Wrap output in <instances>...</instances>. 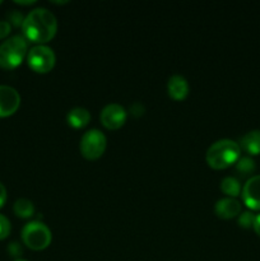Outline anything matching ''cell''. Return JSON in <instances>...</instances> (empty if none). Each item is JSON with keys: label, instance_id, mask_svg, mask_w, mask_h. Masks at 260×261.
I'll use <instances>...</instances> for the list:
<instances>
[{"label": "cell", "instance_id": "1", "mask_svg": "<svg viewBox=\"0 0 260 261\" xmlns=\"http://www.w3.org/2000/svg\"><path fill=\"white\" fill-rule=\"evenodd\" d=\"M22 30L25 40L43 45L56 35L58 19L55 14L46 8H35L24 17Z\"/></svg>", "mask_w": 260, "mask_h": 261}, {"label": "cell", "instance_id": "2", "mask_svg": "<svg viewBox=\"0 0 260 261\" xmlns=\"http://www.w3.org/2000/svg\"><path fill=\"white\" fill-rule=\"evenodd\" d=\"M241 148L239 143L231 139H219L208 148L205 153V160L209 167L214 170H224L240 158Z\"/></svg>", "mask_w": 260, "mask_h": 261}, {"label": "cell", "instance_id": "3", "mask_svg": "<svg viewBox=\"0 0 260 261\" xmlns=\"http://www.w3.org/2000/svg\"><path fill=\"white\" fill-rule=\"evenodd\" d=\"M27 40L20 35H14L0 43V66L14 69L23 61L27 51Z\"/></svg>", "mask_w": 260, "mask_h": 261}, {"label": "cell", "instance_id": "4", "mask_svg": "<svg viewBox=\"0 0 260 261\" xmlns=\"http://www.w3.org/2000/svg\"><path fill=\"white\" fill-rule=\"evenodd\" d=\"M22 240L27 247L35 251H41L48 247L53 240L50 228L40 221H32L22 228Z\"/></svg>", "mask_w": 260, "mask_h": 261}, {"label": "cell", "instance_id": "5", "mask_svg": "<svg viewBox=\"0 0 260 261\" xmlns=\"http://www.w3.org/2000/svg\"><path fill=\"white\" fill-rule=\"evenodd\" d=\"M107 147V138L101 130L89 129L82 135L79 149L82 155L89 161H96L105 153Z\"/></svg>", "mask_w": 260, "mask_h": 261}, {"label": "cell", "instance_id": "6", "mask_svg": "<svg viewBox=\"0 0 260 261\" xmlns=\"http://www.w3.org/2000/svg\"><path fill=\"white\" fill-rule=\"evenodd\" d=\"M28 65L37 73H48L55 66L56 55L50 46L36 45L27 54Z\"/></svg>", "mask_w": 260, "mask_h": 261}, {"label": "cell", "instance_id": "7", "mask_svg": "<svg viewBox=\"0 0 260 261\" xmlns=\"http://www.w3.org/2000/svg\"><path fill=\"white\" fill-rule=\"evenodd\" d=\"M127 119L126 110L119 103H109L102 109L99 120L109 130H117L125 124Z\"/></svg>", "mask_w": 260, "mask_h": 261}, {"label": "cell", "instance_id": "8", "mask_svg": "<svg viewBox=\"0 0 260 261\" xmlns=\"http://www.w3.org/2000/svg\"><path fill=\"white\" fill-rule=\"evenodd\" d=\"M20 105V94L10 86H0V117L14 114Z\"/></svg>", "mask_w": 260, "mask_h": 261}, {"label": "cell", "instance_id": "9", "mask_svg": "<svg viewBox=\"0 0 260 261\" xmlns=\"http://www.w3.org/2000/svg\"><path fill=\"white\" fill-rule=\"evenodd\" d=\"M242 200L252 211H260V175L251 176L242 188Z\"/></svg>", "mask_w": 260, "mask_h": 261}, {"label": "cell", "instance_id": "10", "mask_svg": "<svg viewBox=\"0 0 260 261\" xmlns=\"http://www.w3.org/2000/svg\"><path fill=\"white\" fill-rule=\"evenodd\" d=\"M214 212L222 219H232L241 214V204L235 198H222L214 205Z\"/></svg>", "mask_w": 260, "mask_h": 261}, {"label": "cell", "instance_id": "11", "mask_svg": "<svg viewBox=\"0 0 260 261\" xmlns=\"http://www.w3.org/2000/svg\"><path fill=\"white\" fill-rule=\"evenodd\" d=\"M189 91H190V87H189L185 76L180 75V74L170 76L167 82V92L171 98H173L175 101H183L188 97Z\"/></svg>", "mask_w": 260, "mask_h": 261}, {"label": "cell", "instance_id": "12", "mask_svg": "<svg viewBox=\"0 0 260 261\" xmlns=\"http://www.w3.org/2000/svg\"><path fill=\"white\" fill-rule=\"evenodd\" d=\"M89 120H91V114L84 107H74L66 114V121L75 129H82V127L87 126Z\"/></svg>", "mask_w": 260, "mask_h": 261}, {"label": "cell", "instance_id": "13", "mask_svg": "<svg viewBox=\"0 0 260 261\" xmlns=\"http://www.w3.org/2000/svg\"><path fill=\"white\" fill-rule=\"evenodd\" d=\"M240 148L250 155L260 154V130H251L246 133L240 140Z\"/></svg>", "mask_w": 260, "mask_h": 261}, {"label": "cell", "instance_id": "14", "mask_svg": "<svg viewBox=\"0 0 260 261\" xmlns=\"http://www.w3.org/2000/svg\"><path fill=\"white\" fill-rule=\"evenodd\" d=\"M13 211L20 218H30L35 213V205L30 199L20 198L15 200L14 205H13Z\"/></svg>", "mask_w": 260, "mask_h": 261}, {"label": "cell", "instance_id": "15", "mask_svg": "<svg viewBox=\"0 0 260 261\" xmlns=\"http://www.w3.org/2000/svg\"><path fill=\"white\" fill-rule=\"evenodd\" d=\"M221 190L228 198H236L241 194V185H240V181L236 177L227 176L221 181Z\"/></svg>", "mask_w": 260, "mask_h": 261}, {"label": "cell", "instance_id": "16", "mask_svg": "<svg viewBox=\"0 0 260 261\" xmlns=\"http://www.w3.org/2000/svg\"><path fill=\"white\" fill-rule=\"evenodd\" d=\"M255 162L250 157H240L236 162V171L241 176H250L255 171Z\"/></svg>", "mask_w": 260, "mask_h": 261}, {"label": "cell", "instance_id": "17", "mask_svg": "<svg viewBox=\"0 0 260 261\" xmlns=\"http://www.w3.org/2000/svg\"><path fill=\"white\" fill-rule=\"evenodd\" d=\"M255 216L251 212H244L239 216V224L242 228H251L254 226Z\"/></svg>", "mask_w": 260, "mask_h": 261}, {"label": "cell", "instance_id": "18", "mask_svg": "<svg viewBox=\"0 0 260 261\" xmlns=\"http://www.w3.org/2000/svg\"><path fill=\"white\" fill-rule=\"evenodd\" d=\"M10 229V221L4 216V214H0V240H4L9 236Z\"/></svg>", "mask_w": 260, "mask_h": 261}, {"label": "cell", "instance_id": "19", "mask_svg": "<svg viewBox=\"0 0 260 261\" xmlns=\"http://www.w3.org/2000/svg\"><path fill=\"white\" fill-rule=\"evenodd\" d=\"M144 106H143V103H140V102H135V103H133L132 107H130V112H132L133 116L135 117L142 116V115L144 114Z\"/></svg>", "mask_w": 260, "mask_h": 261}, {"label": "cell", "instance_id": "20", "mask_svg": "<svg viewBox=\"0 0 260 261\" xmlns=\"http://www.w3.org/2000/svg\"><path fill=\"white\" fill-rule=\"evenodd\" d=\"M9 20L14 25H22L23 20H24V17H23V15L20 14V13H18V12H15V10H13V12L9 13Z\"/></svg>", "mask_w": 260, "mask_h": 261}, {"label": "cell", "instance_id": "21", "mask_svg": "<svg viewBox=\"0 0 260 261\" xmlns=\"http://www.w3.org/2000/svg\"><path fill=\"white\" fill-rule=\"evenodd\" d=\"M10 30H12V24L9 20H0V38L7 37L10 33Z\"/></svg>", "mask_w": 260, "mask_h": 261}, {"label": "cell", "instance_id": "22", "mask_svg": "<svg viewBox=\"0 0 260 261\" xmlns=\"http://www.w3.org/2000/svg\"><path fill=\"white\" fill-rule=\"evenodd\" d=\"M9 251L13 256H18L19 254H22V249H20L19 244H17V242H12L9 245Z\"/></svg>", "mask_w": 260, "mask_h": 261}, {"label": "cell", "instance_id": "23", "mask_svg": "<svg viewBox=\"0 0 260 261\" xmlns=\"http://www.w3.org/2000/svg\"><path fill=\"white\" fill-rule=\"evenodd\" d=\"M5 201H7V188H5L4 184L0 181V208L4 205Z\"/></svg>", "mask_w": 260, "mask_h": 261}, {"label": "cell", "instance_id": "24", "mask_svg": "<svg viewBox=\"0 0 260 261\" xmlns=\"http://www.w3.org/2000/svg\"><path fill=\"white\" fill-rule=\"evenodd\" d=\"M254 231L256 232L257 236L260 237V214L255 216V221H254V226H252Z\"/></svg>", "mask_w": 260, "mask_h": 261}, {"label": "cell", "instance_id": "25", "mask_svg": "<svg viewBox=\"0 0 260 261\" xmlns=\"http://www.w3.org/2000/svg\"><path fill=\"white\" fill-rule=\"evenodd\" d=\"M15 3L22 5H30V4H35V0H31V2H20V0H15Z\"/></svg>", "mask_w": 260, "mask_h": 261}, {"label": "cell", "instance_id": "26", "mask_svg": "<svg viewBox=\"0 0 260 261\" xmlns=\"http://www.w3.org/2000/svg\"><path fill=\"white\" fill-rule=\"evenodd\" d=\"M14 261H27V260H24V259H17V260H14Z\"/></svg>", "mask_w": 260, "mask_h": 261}, {"label": "cell", "instance_id": "27", "mask_svg": "<svg viewBox=\"0 0 260 261\" xmlns=\"http://www.w3.org/2000/svg\"><path fill=\"white\" fill-rule=\"evenodd\" d=\"M0 4H2V0H0Z\"/></svg>", "mask_w": 260, "mask_h": 261}]
</instances>
